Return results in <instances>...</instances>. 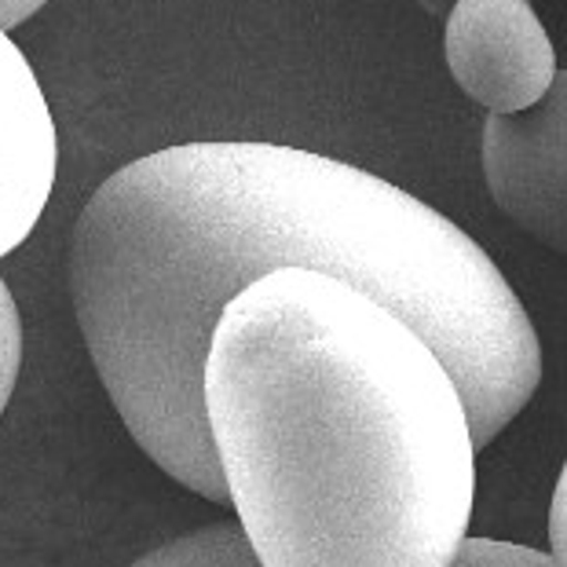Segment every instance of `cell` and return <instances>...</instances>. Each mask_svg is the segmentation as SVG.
<instances>
[{
  "instance_id": "6da1fadb",
  "label": "cell",
  "mask_w": 567,
  "mask_h": 567,
  "mask_svg": "<svg viewBox=\"0 0 567 567\" xmlns=\"http://www.w3.org/2000/svg\"><path fill=\"white\" fill-rule=\"evenodd\" d=\"M316 268L425 333L487 446L530 403L542 344L520 297L436 205L279 143H184L132 162L70 238V297L114 410L154 465L231 505L202 403L224 308L264 275Z\"/></svg>"
},
{
  "instance_id": "7a4b0ae2",
  "label": "cell",
  "mask_w": 567,
  "mask_h": 567,
  "mask_svg": "<svg viewBox=\"0 0 567 567\" xmlns=\"http://www.w3.org/2000/svg\"><path fill=\"white\" fill-rule=\"evenodd\" d=\"M202 403L231 509L268 567H451L476 432L451 367L400 311L316 268L224 308Z\"/></svg>"
},
{
  "instance_id": "3957f363",
  "label": "cell",
  "mask_w": 567,
  "mask_h": 567,
  "mask_svg": "<svg viewBox=\"0 0 567 567\" xmlns=\"http://www.w3.org/2000/svg\"><path fill=\"white\" fill-rule=\"evenodd\" d=\"M484 176L516 227L567 257V70L535 106L487 117Z\"/></svg>"
},
{
  "instance_id": "277c9868",
  "label": "cell",
  "mask_w": 567,
  "mask_h": 567,
  "mask_svg": "<svg viewBox=\"0 0 567 567\" xmlns=\"http://www.w3.org/2000/svg\"><path fill=\"white\" fill-rule=\"evenodd\" d=\"M446 66L457 89L491 114L527 111L557 81V52L530 0H454Z\"/></svg>"
},
{
  "instance_id": "5b68a950",
  "label": "cell",
  "mask_w": 567,
  "mask_h": 567,
  "mask_svg": "<svg viewBox=\"0 0 567 567\" xmlns=\"http://www.w3.org/2000/svg\"><path fill=\"white\" fill-rule=\"evenodd\" d=\"M59 136L44 89L0 30V257L27 243L55 187Z\"/></svg>"
},
{
  "instance_id": "8992f818",
  "label": "cell",
  "mask_w": 567,
  "mask_h": 567,
  "mask_svg": "<svg viewBox=\"0 0 567 567\" xmlns=\"http://www.w3.org/2000/svg\"><path fill=\"white\" fill-rule=\"evenodd\" d=\"M132 567H268V564L260 560V553L249 542L243 524L220 520L165 542V546L140 557Z\"/></svg>"
},
{
  "instance_id": "52a82bcc",
  "label": "cell",
  "mask_w": 567,
  "mask_h": 567,
  "mask_svg": "<svg viewBox=\"0 0 567 567\" xmlns=\"http://www.w3.org/2000/svg\"><path fill=\"white\" fill-rule=\"evenodd\" d=\"M451 567H557L553 553H542L535 546H516V542L498 538H465Z\"/></svg>"
},
{
  "instance_id": "ba28073f",
  "label": "cell",
  "mask_w": 567,
  "mask_h": 567,
  "mask_svg": "<svg viewBox=\"0 0 567 567\" xmlns=\"http://www.w3.org/2000/svg\"><path fill=\"white\" fill-rule=\"evenodd\" d=\"M22 370V319H19V305L11 297V289L0 275V417L11 403V392H16Z\"/></svg>"
},
{
  "instance_id": "9c48e42d",
  "label": "cell",
  "mask_w": 567,
  "mask_h": 567,
  "mask_svg": "<svg viewBox=\"0 0 567 567\" xmlns=\"http://www.w3.org/2000/svg\"><path fill=\"white\" fill-rule=\"evenodd\" d=\"M549 553L553 564L567 567V462L560 468L557 491H553V505H549Z\"/></svg>"
},
{
  "instance_id": "30bf717a",
  "label": "cell",
  "mask_w": 567,
  "mask_h": 567,
  "mask_svg": "<svg viewBox=\"0 0 567 567\" xmlns=\"http://www.w3.org/2000/svg\"><path fill=\"white\" fill-rule=\"evenodd\" d=\"M48 4V0H0V30H16L19 22H27L30 16H38V11Z\"/></svg>"
},
{
  "instance_id": "8fae6325",
  "label": "cell",
  "mask_w": 567,
  "mask_h": 567,
  "mask_svg": "<svg viewBox=\"0 0 567 567\" xmlns=\"http://www.w3.org/2000/svg\"><path fill=\"white\" fill-rule=\"evenodd\" d=\"M421 8L429 11V16H446V11L454 8V0H417Z\"/></svg>"
}]
</instances>
